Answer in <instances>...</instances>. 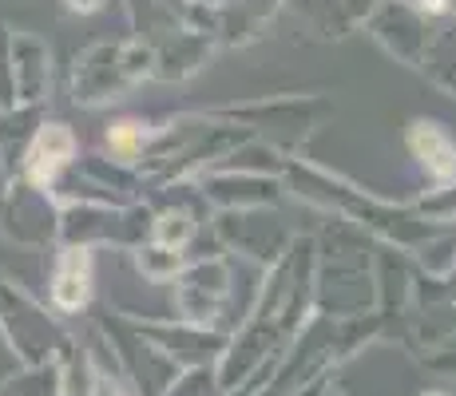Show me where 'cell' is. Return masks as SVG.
Here are the masks:
<instances>
[{"label": "cell", "instance_id": "obj_1", "mask_svg": "<svg viewBox=\"0 0 456 396\" xmlns=\"http://www.w3.org/2000/svg\"><path fill=\"white\" fill-rule=\"evenodd\" d=\"M76 158V131L68 123L52 119V123H40L32 131V139L24 143V158H20V174H24V187L40 190H56L60 174L72 166Z\"/></svg>", "mask_w": 456, "mask_h": 396}, {"label": "cell", "instance_id": "obj_2", "mask_svg": "<svg viewBox=\"0 0 456 396\" xmlns=\"http://www.w3.org/2000/svg\"><path fill=\"white\" fill-rule=\"evenodd\" d=\"M48 297L60 313H80L92 302V250L87 246H64L56 254Z\"/></svg>", "mask_w": 456, "mask_h": 396}, {"label": "cell", "instance_id": "obj_3", "mask_svg": "<svg viewBox=\"0 0 456 396\" xmlns=\"http://www.w3.org/2000/svg\"><path fill=\"white\" fill-rule=\"evenodd\" d=\"M8 64H12V103L40 100L48 84V52L28 32H8Z\"/></svg>", "mask_w": 456, "mask_h": 396}, {"label": "cell", "instance_id": "obj_4", "mask_svg": "<svg viewBox=\"0 0 456 396\" xmlns=\"http://www.w3.org/2000/svg\"><path fill=\"white\" fill-rule=\"evenodd\" d=\"M409 147H413V155L425 163V171L433 174V179H441V182L456 179L452 139L444 135L436 123H413V131H409Z\"/></svg>", "mask_w": 456, "mask_h": 396}, {"label": "cell", "instance_id": "obj_5", "mask_svg": "<svg viewBox=\"0 0 456 396\" xmlns=\"http://www.w3.org/2000/svg\"><path fill=\"white\" fill-rule=\"evenodd\" d=\"M147 139H151L147 123H139V119H119V123H111V127H108V151L127 163V158H135L139 151H143Z\"/></svg>", "mask_w": 456, "mask_h": 396}, {"label": "cell", "instance_id": "obj_6", "mask_svg": "<svg viewBox=\"0 0 456 396\" xmlns=\"http://www.w3.org/2000/svg\"><path fill=\"white\" fill-rule=\"evenodd\" d=\"M191 230H195V226H191V218L183 214V210H179V214L171 210V214H163L159 222H155V246H163V250H175V254H179V246L191 238Z\"/></svg>", "mask_w": 456, "mask_h": 396}, {"label": "cell", "instance_id": "obj_7", "mask_svg": "<svg viewBox=\"0 0 456 396\" xmlns=\"http://www.w3.org/2000/svg\"><path fill=\"white\" fill-rule=\"evenodd\" d=\"M135 262H139V270H143L147 278H155V281L175 278V270H179V254L163 250V246H151V250H143Z\"/></svg>", "mask_w": 456, "mask_h": 396}, {"label": "cell", "instance_id": "obj_8", "mask_svg": "<svg viewBox=\"0 0 456 396\" xmlns=\"http://www.w3.org/2000/svg\"><path fill=\"white\" fill-rule=\"evenodd\" d=\"M0 108H12V64H8V28H0Z\"/></svg>", "mask_w": 456, "mask_h": 396}, {"label": "cell", "instance_id": "obj_9", "mask_svg": "<svg viewBox=\"0 0 456 396\" xmlns=\"http://www.w3.org/2000/svg\"><path fill=\"white\" fill-rule=\"evenodd\" d=\"M64 8H68V12L87 16V12H95V8H103V0H64Z\"/></svg>", "mask_w": 456, "mask_h": 396}, {"label": "cell", "instance_id": "obj_10", "mask_svg": "<svg viewBox=\"0 0 456 396\" xmlns=\"http://www.w3.org/2000/svg\"><path fill=\"white\" fill-rule=\"evenodd\" d=\"M417 8L420 12H428V16H441L444 8H449V0H417Z\"/></svg>", "mask_w": 456, "mask_h": 396}, {"label": "cell", "instance_id": "obj_11", "mask_svg": "<svg viewBox=\"0 0 456 396\" xmlns=\"http://www.w3.org/2000/svg\"><path fill=\"white\" fill-rule=\"evenodd\" d=\"M425 396H449V392H425Z\"/></svg>", "mask_w": 456, "mask_h": 396}]
</instances>
